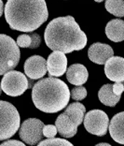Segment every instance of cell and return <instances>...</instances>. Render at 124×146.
<instances>
[{
  "instance_id": "6da1fadb",
  "label": "cell",
  "mask_w": 124,
  "mask_h": 146,
  "mask_svg": "<svg viewBox=\"0 0 124 146\" xmlns=\"http://www.w3.org/2000/svg\"><path fill=\"white\" fill-rule=\"evenodd\" d=\"M44 39L51 50L64 54L82 50L88 41L86 34L72 16L58 17L51 21L45 29Z\"/></svg>"
},
{
  "instance_id": "7a4b0ae2",
  "label": "cell",
  "mask_w": 124,
  "mask_h": 146,
  "mask_svg": "<svg viewBox=\"0 0 124 146\" xmlns=\"http://www.w3.org/2000/svg\"><path fill=\"white\" fill-rule=\"evenodd\" d=\"M45 0H8L5 18L9 27L21 32H33L48 20Z\"/></svg>"
},
{
  "instance_id": "3957f363",
  "label": "cell",
  "mask_w": 124,
  "mask_h": 146,
  "mask_svg": "<svg viewBox=\"0 0 124 146\" xmlns=\"http://www.w3.org/2000/svg\"><path fill=\"white\" fill-rule=\"evenodd\" d=\"M70 90L67 84L54 77L44 78L32 87L33 103L41 111L55 113L67 106Z\"/></svg>"
},
{
  "instance_id": "277c9868",
  "label": "cell",
  "mask_w": 124,
  "mask_h": 146,
  "mask_svg": "<svg viewBox=\"0 0 124 146\" xmlns=\"http://www.w3.org/2000/svg\"><path fill=\"white\" fill-rule=\"evenodd\" d=\"M21 52L17 43L9 36L0 34V76L14 69L19 64Z\"/></svg>"
},
{
  "instance_id": "5b68a950",
  "label": "cell",
  "mask_w": 124,
  "mask_h": 146,
  "mask_svg": "<svg viewBox=\"0 0 124 146\" xmlns=\"http://www.w3.org/2000/svg\"><path fill=\"white\" fill-rule=\"evenodd\" d=\"M21 117L14 106L0 100V141L11 138L20 128Z\"/></svg>"
},
{
  "instance_id": "8992f818",
  "label": "cell",
  "mask_w": 124,
  "mask_h": 146,
  "mask_svg": "<svg viewBox=\"0 0 124 146\" xmlns=\"http://www.w3.org/2000/svg\"><path fill=\"white\" fill-rule=\"evenodd\" d=\"M0 86L6 95L10 97H19L29 88V81L22 72L11 70L4 75Z\"/></svg>"
},
{
  "instance_id": "52a82bcc",
  "label": "cell",
  "mask_w": 124,
  "mask_h": 146,
  "mask_svg": "<svg viewBox=\"0 0 124 146\" xmlns=\"http://www.w3.org/2000/svg\"><path fill=\"white\" fill-rule=\"evenodd\" d=\"M84 127L89 133L102 137L106 134L109 125L108 116L101 110H93L84 116Z\"/></svg>"
},
{
  "instance_id": "ba28073f",
  "label": "cell",
  "mask_w": 124,
  "mask_h": 146,
  "mask_svg": "<svg viewBox=\"0 0 124 146\" xmlns=\"http://www.w3.org/2000/svg\"><path fill=\"white\" fill-rule=\"evenodd\" d=\"M44 123L37 118H29L22 124L19 135L22 141L29 145L39 143L43 136Z\"/></svg>"
},
{
  "instance_id": "9c48e42d",
  "label": "cell",
  "mask_w": 124,
  "mask_h": 146,
  "mask_svg": "<svg viewBox=\"0 0 124 146\" xmlns=\"http://www.w3.org/2000/svg\"><path fill=\"white\" fill-rule=\"evenodd\" d=\"M24 73L31 80H38L44 77L47 69V61L39 55H33L24 63Z\"/></svg>"
},
{
  "instance_id": "30bf717a",
  "label": "cell",
  "mask_w": 124,
  "mask_h": 146,
  "mask_svg": "<svg viewBox=\"0 0 124 146\" xmlns=\"http://www.w3.org/2000/svg\"><path fill=\"white\" fill-rule=\"evenodd\" d=\"M47 69L51 77H60L67 70V58L62 52H53L49 55Z\"/></svg>"
},
{
  "instance_id": "8fae6325",
  "label": "cell",
  "mask_w": 124,
  "mask_h": 146,
  "mask_svg": "<svg viewBox=\"0 0 124 146\" xmlns=\"http://www.w3.org/2000/svg\"><path fill=\"white\" fill-rule=\"evenodd\" d=\"M104 73L109 80L116 82H124V58L112 56L104 64Z\"/></svg>"
},
{
  "instance_id": "7c38bea8",
  "label": "cell",
  "mask_w": 124,
  "mask_h": 146,
  "mask_svg": "<svg viewBox=\"0 0 124 146\" xmlns=\"http://www.w3.org/2000/svg\"><path fill=\"white\" fill-rule=\"evenodd\" d=\"M114 55V51L111 46L101 42L93 43L88 51L90 60L98 65H104L109 58Z\"/></svg>"
},
{
  "instance_id": "4fadbf2b",
  "label": "cell",
  "mask_w": 124,
  "mask_h": 146,
  "mask_svg": "<svg viewBox=\"0 0 124 146\" xmlns=\"http://www.w3.org/2000/svg\"><path fill=\"white\" fill-rule=\"evenodd\" d=\"M89 72L81 64H74L66 70V79L71 84L81 86L88 81Z\"/></svg>"
},
{
  "instance_id": "5bb4252c",
  "label": "cell",
  "mask_w": 124,
  "mask_h": 146,
  "mask_svg": "<svg viewBox=\"0 0 124 146\" xmlns=\"http://www.w3.org/2000/svg\"><path fill=\"white\" fill-rule=\"evenodd\" d=\"M108 127L111 138L117 143L124 145V111L114 115Z\"/></svg>"
},
{
  "instance_id": "9a60e30c",
  "label": "cell",
  "mask_w": 124,
  "mask_h": 146,
  "mask_svg": "<svg viewBox=\"0 0 124 146\" xmlns=\"http://www.w3.org/2000/svg\"><path fill=\"white\" fill-rule=\"evenodd\" d=\"M55 127L57 128L58 133L64 138H72L77 132V127L64 113H62L57 117Z\"/></svg>"
},
{
  "instance_id": "2e32d148",
  "label": "cell",
  "mask_w": 124,
  "mask_h": 146,
  "mask_svg": "<svg viewBox=\"0 0 124 146\" xmlns=\"http://www.w3.org/2000/svg\"><path fill=\"white\" fill-rule=\"evenodd\" d=\"M106 35L110 40L120 42L124 40V21L120 19L111 20L106 26Z\"/></svg>"
},
{
  "instance_id": "e0dca14e",
  "label": "cell",
  "mask_w": 124,
  "mask_h": 146,
  "mask_svg": "<svg viewBox=\"0 0 124 146\" xmlns=\"http://www.w3.org/2000/svg\"><path fill=\"white\" fill-rule=\"evenodd\" d=\"M113 84H106L103 85L98 92V98L104 105L114 107L120 100L121 96H117L113 93Z\"/></svg>"
},
{
  "instance_id": "ac0fdd59",
  "label": "cell",
  "mask_w": 124,
  "mask_h": 146,
  "mask_svg": "<svg viewBox=\"0 0 124 146\" xmlns=\"http://www.w3.org/2000/svg\"><path fill=\"white\" fill-rule=\"evenodd\" d=\"M85 111H86V109H85L83 104L79 103V102H75V103L67 106L64 113L66 114L71 119V121L77 127H78L84 120Z\"/></svg>"
},
{
  "instance_id": "d6986e66",
  "label": "cell",
  "mask_w": 124,
  "mask_h": 146,
  "mask_svg": "<svg viewBox=\"0 0 124 146\" xmlns=\"http://www.w3.org/2000/svg\"><path fill=\"white\" fill-rule=\"evenodd\" d=\"M40 42L41 38L38 34H35V33L20 35L17 38V41H16L18 47L30 49H37L40 45Z\"/></svg>"
},
{
  "instance_id": "ffe728a7",
  "label": "cell",
  "mask_w": 124,
  "mask_h": 146,
  "mask_svg": "<svg viewBox=\"0 0 124 146\" xmlns=\"http://www.w3.org/2000/svg\"><path fill=\"white\" fill-rule=\"evenodd\" d=\"M106 11L116 17H124V0H106Z\"/></svg>"
},
{
  "instance_id": "44dd1931",
  "label": "cell",
  "mask_w": 124,
  "mask_h": 146,
  "mask_svg": "<svg viewBox=\"0 0 124 146\" xmlns=\"http://www.w3.org/2000/svg\"><path fill=\"white\" fill-rule=\"evenodd\" d=\"M37 146H74L70 141L61 138H52L47 139L40 141Z\"/></svg>"
},
{
  "instance_id": "7402d4cb",
  "label": "cell",
  "mask_w": 124,
  "mask_h": 146,
  "mask_svg": "<svg viewBox=\"0 0 124 146\" xmlns=\"http://www.w3.org/2000/svg\"><path fill=\"white\" fill-rule=\"evenodd\" d=\"M87 90L84 86H77L72 89V91L70 92V97H72V99L77 101L83 100V99L87 97Z\"/></svg>"
},
{
  "instance_id": "603a6c76",
  "label": "cell",
  "mask_w": 124,
  "mask_h": 146,
  "mask_svg": "<svg viewBox=\"0 0 124 146\" xmlns=\"http://www.w3.org/2000/svg\"><path fill=\"white\" fill-rule=\"evenodd\" d=\"M42 132H43L44 137L48 138V139H52V138H54L55 136H56L58 131H57V128H56L55 125H44Z\"/></svg>"
},
{
  "instance_id": "cb8c5ba5",
  "label": "cell",
  "mask_w": 124,
  "mask_h": 146,
  "mask_svg": "<svg viewBox=\"0 0 124 146\" xmlns=\"http://www.w3.org/2000/svg\"><path fill=\"white\" fill-rule=\"evenodd\" d=\"M113 93L117 96H121L124 92V86L122 82H115L113 84Z\"/></svg>"
},
{
  "instance_id": "d4e9b609",
  "label": "cell",
  "mask_w": 124,
  "mask_h": 146,
  "mask_svg": "<svg viewBox=\"0 0 124 146\" xmlns=\"http://www.w3.org/2000/svg\"><path fill=\"white\" fill-rule=\"evenodd\" d=\"M0 146H26L24 142L19 141L17 140H9L5 142H3Z\"/></svg>"
},
{
  "instance_id": "484cf974",
  "label": "cell",
  "mask_w": 124,
  "mask_h": 146,
  "mask_svg": "<svg viewBox=\"0 0 124 146\" xmlns=\"http://www.w3.org/2000/svg\"><path fill=\"white\" fill-rule=\"evenodd\" d=\"M3 12H4V4H3L2 0H0V17L2 16Z\"/></svg>"
},
{
  "instance_id": "4316f807",
  "label": "cell",
  "mask_w": 124,
  "mask_h": 146,
  "mask_svg": "<svg viewBox=\"0 0 124 146\" xmlns=\"http://www.w3.org/2000/svg\"><path fill=\"white\" fill-rule=\"evenodd\" d=\"M95 146H112V145H110L109 143H106V142H102V143H98V144H96Z\"/></svg>"
},
{
  "instance_id": "83f0119b",
  "label": "cell",
  "mask_w": 124,
  "mask_h": 146,
  "mask_svg": "<svg viewBox=\"0 0 124 146\" xmlns=\"http://www.w3.org/2000/svg\"><path fill=\"white\" fill-rule=\"evenodd\" d=\"M95 2H97V3H101V2H103L104 0H94Z\"/></svg>"
},
{
  "instance_id": "f1b7e54d",
  "label": "cell",
  "mask_w": 124,
  "mask_h": 146,
  "mask_svg": "<svg viewBox=\"0 0 124 146\" xmlns=\"http://www.w3.org/2000/svg\"><path fill=\"white\" fill-rule=\"evenodd\" d=\"M1 91H2V89H1V86H0V95H1Z\"/></svg>"
},
{
  "instance_id": "f546056e",
  "label": "cell",
  "mask_w": 124,
  "mask_h": 146,
  "mask_svg": "<svg viewBox=\"0 0 124 146\" xmlns=\"http://www.w3.org/2000/svg\"><path fill=\"white\" fill-rule=\"evenodd\" d=\"M122 84H123V86H124V82H122Z\"/></svg>"
}]
</instances>
